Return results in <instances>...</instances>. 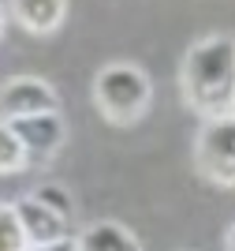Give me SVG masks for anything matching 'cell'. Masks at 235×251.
Here are the masks:
<instances>
[{"mask_svg":"<svg viewBox=\"0 0 235 251\" xmlns=\"http://www.w3.org/2000/svg\"><path fill=\"white\" fill-rule=\"evenodd\" d=\"M183 98L202 120L232 113L235 98V38L228 34H209L194 42L183 56Z\"/></svg>","mask_w":235,"mask_h":251,"instance_id":"cell-1","label":"cell"},{"mask_svg":"<svg viewBox=\"0 0 235 251\" xmlns=\"http://www.w3.org/2000/svg\"><path fill=\"white\" fill-rule=\"evenodd\" d=\"M150 98H153V86L138 64L127 60L105 64L93 79V105L116 127H131L134 120H142L150 109Z\"/></svg>","mask_w":235,"mask_h":251,"instance_id":"cell-2","label":"cell"},{"mask_svg":"<svg viewBox=\"0 0 235 251\" xmlns=\"http://www.w3.org/2000/svg\"><path fill=\"white\" fill-rule=\"evenodd\" d=\"M194 165L209 184L235 188V116H209L194 143Z\"/></svg>","mask_w":235,"mask_h":251,"instance_id":"cell-3","label":"cell"},{"mask_svg":"<svg viewBox=\"0 0 235 251\" xmlns=\"http://www.w3.org/2000/svg\"><path fill=\"white\" fill-rule=\"evenodd\" d=\"M60 109V98L45 79L38 75H19L0 86V120H19V116H38Z\"/></svg>","mask_w":235,"mask_h":251,"instance_id":"cell-4","label":"cell"},{"mask_svg":"<svg viewBox=\"0 0 235 251\" xmlns=\"http://www.w3.org/2000/svg\"><path fill=\"white\" fill-rule=\"evenodd\" d=\"M8 124H11V131H15V139L22 143L26 161H49V157L64 147V139H67L60 109L38 113V116H19V120H8Z\"/></svg>","mask_w":235,"mask_h":251,"instance_id":"cell-5","label":"cell"},{"mask_svg":"<svg viewBox=\"0 0 235 251\" xmlns=\"http://www.w3.org/2000/svg\"><path fill=\"white\" fill-rule=\"evenodd\" d=\"M11 206H15V214H19V225H22L26 244H49V240H60V236L71 232V221L60 218L56 210H49L45 202H38L34 195L11 202Z\"/></svg>","mask_w":235,"mask_h":251,"instance_id":"cell-6","label":"cell"},{"mask_svg":"<svg viewBox=\"0 0 235 251\" xmlns=\"http://www.w3.org/2000/svg\"><path fill=\"white\" fill-rule=\"evenodd\" d=\"M64 15H67V0H11V19L38 38L56 34L64 26Z\"/></svg>","mask_w":235,"mask_h":251,"instance_id":"cell-7","label":"cell"},{"mask_svg":"<svg viewBox=\"0 0 235 251\" xmlns=\"http://www.w3.org/2000/svg\"><path fill=\"white\" fill-rule=\"evenodd\" d=\"M79 251H142V244L120 221H93L79 236Z\"/></svg>","mask_w":235,"mask_h":251,"instance_id":"cell-8","label":"cell"},{"mask_svg":"<svg viewBox=\"0 0 235 251\" xmlns=\"http://www.w3.org/2000/svg\"><path fill=\"white\" fill-rule=\"evenodd\" d=\"M30 165L26 154H22V143L15 139L8 120H0V176H11V173H22Z\"/></svg>","mask_w":235,"mask_h":251,"instance_id":"cell-9","label":"cell"},{"mask_svg":"<svg viewBox=\"0 0 235 251\" xmlns=\"http://www.w3.org/2000/svg\"><path fill=\"white\" fill-rule=\"evenodd\" d=\"M26 236H22L19 214L11 202H0V251H26Z\"/></svg>","mask_w":235,"mask_h":251,"instance_id":"cell-10","label":"cell"},{"mask_svg":"<svg viewBox=\"0 0 235 251\" xmlns=\"http://www.w3.org/2000/svg\"><path fill=\"white\" fill-rule=\"evenodd\" d=\"M34 199H38V202H45L49 210H56L60 218H67V221H71L75 202H71V195H67L64 188H56V184H49V188H38V191H34Z\"/></svg>","mask_w":235,"mask_h":251,"instance_id":"cell-11","label":"cell"},{"mask_svg":"<svg viewBox=\"0 0 235 251\" xmlns=\"http://www.w3.org/2000/svg\"><path fill=\"white\" fill-rule=\"evenodd\" d=\"M26 251H79V236H60V240H49V244H30Z\"/></svg>","mask_w":235,"mask_h":251,"instance_id":"cell-12","label":"cell"},{"mask_svg":"<svg viewBox=\"0 0 235 251\" xmlns=\"http://www.w3.org/2000/svg\"><path fill=\"white\" fill-rule=\"evenodd\" d=\"M224 248H228V251H235V225L228 229V236H224Z\"/></svg>","mask_w":235,"mask_h":251,"instance_id":"cell-13","label":"cell"},{"mask_svg":"<svg viewBox=\"0 0 235 251\" xmlns=\"http://www.w3.org/2000/svg\"><path fill=\"white\" fill-rule=\"evenodd\" d=\"M4 26H8V11H4V4H0V38H4Z\"/></svg>","mask_w":235,"mask_h":251,"instance_id":"cell-14","label":"cell"},{"mask_svg":"<svg viewBox=\"0 0 235 251\" xmlns=\"http://www.w3.org/2000/svg\"><path fill=\"white\" fill-rule=\"evenodd\" d=\"M232 116H235V98H232Z\"/></svg>","mask_w":235,"mask_h":251,"instance_id":"cell-15","label":"cell"}]
</instances>
